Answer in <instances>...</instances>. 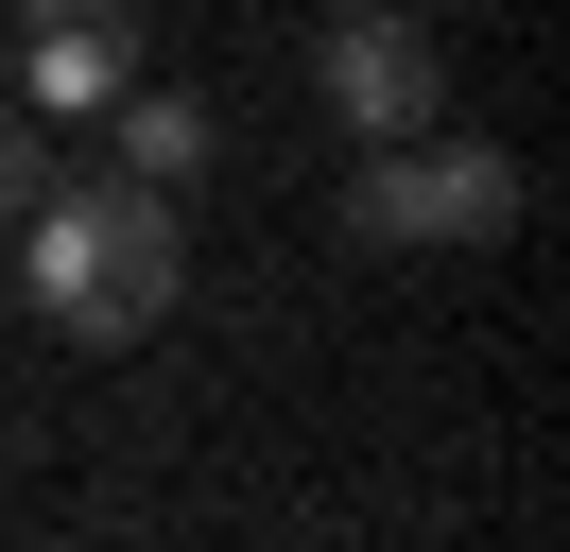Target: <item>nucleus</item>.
<instances>
[{
	"instance_id": "1",
	"label": "nucleus",
	"mask_w": 570,
	"mask_h": 552,
	"mask_svg": "<svg viewBox=\"0 0 570 552\" xmlns=\"http://www.w3.org/2000/svg\"><path fill=\"white\" fill-rule=\"evenodd\" d=\"M18 276H36L52 345H139L156 310H174V276H190L174 190H139V172H52V190L18 207Z\"/></svg>"
},
{
	"instance_id": "2",
	"label": "nucleus",
	"mask_w": 570,
	"mask_h": 552,
	"mask_svg": "<svg viewBox=\"0 0 570 552\" xmlns=\"http://www.w3.org/2000/svg\"><path fill=\"white\" fill-rule=\"evenodd\" d=\"M501 225H519V156L501 138L415 121V138H363V172H346V241L363 259H432V241H501Z\"/></svg>"
},
{
	"instance_id": "3",
	"label": "nucleus",
	"mask_w": 570,
	"mask_h": 552,
	"mask_svg": "<svg viewBox=\"0 0 570 552\" xmlns=\"http://www.w3.org/2000/svg\"><path fill=\"white\" fill-rule=\"evenodd\" d=\"M312 103L346 138H415V121H450V34L415 18V0H346V18L312 34Z\"/></svg>"
},
{
	"instance_id": "4",
	"label": "nucleus",
	"mask_w": 570,
	"mask_h": 552,
	"mask_svg": "<svg viewBox=\"0 0 570 552\" xmlns=\"http://www.w3.org/2000/svg\"><path fill=\"white\" fill-rule=\"evenodd\" d=\"M139 0H18V69H0V87L36 103V121H105L121 87H139Z\"/></svg>"
},
{
	"instance_id": "5",
	"label": "nucleus",
	"mask_w": 570,
	"mask_h": 552,
	"mask_svg": "<svg viewBox=\"0 0 570 552\" xmlns=\"http://www.w3.org/2000/svg\"><path fill=\"white\" fill-rule=\"evenodd\" d=\"M105 121H121V172H139V190H190V172L225 156V121H208V103H156V87H121Z\"/></svg>"
},
{
	"instance_id": "6",
	"label": "nucleus",
	"mask_w": 570,
	"mask_h": 552,
	"mask_svg": "<svg viewBox=\"0 0 570 552\" xmlns=\"http://www.w3.org/2000/svg\"><path fill=\"white\" fill-rule=\"evenodd\" d=\"M52 190V121H36V103H18V87H0V225H18V207H36Z\"/></svg>"
}]
</instances>
